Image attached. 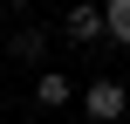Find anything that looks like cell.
Masks as SVG:
<instances>
[{
	"instance_id": "obj_1",
	"label": "cell",
	"mask_w": 130,
	"mask_h": 124,
	"mask_svg": "<svg viewBox=\"0 0 130 124\" xmlns=\"http://www.w3.org/2000/svg\"><path fill=\"white\" fill-rule=\"evenodd\" d=\"M62 35H69L75 48H96V41H110V14H103V0H69V14H62Z\"/></svg>"
},
{
	"instance_id": "obj_2",
	"label": "cell",
	"mask_w": 130,
	"mask_h": 124,
	"mask_svg": "<svg viewBox=\"0 0 130 124\" xmlns=\"http://www.w3.org/2000/svg\"><path fill=\"white\" fill-rule=\"evenodd\" d=\"M123 110H130V90L117 83V76H96V83L82 90V117L89 124H117Z\"/></svg>"
},
{
	"instance_id": "obj_3",
	"label": "cell",
	"mask_w": 130,
	"mask_h": 124,
	"mask_svg": "<svg viewBox=\"0 0 130 124\" xmlns=\"http://www.w3.org/2000/svg\"><path fill=\"white\" fill-rule=\"evenodd\" d=\"M62 104H75V83L62 69H41L34 76V110H62Z\"/></svg>"
},
{
	"instance_id": "obj_4",
	"label": "cell",
	"mask_w": 130,
	"mask_h": 124,
	"mask_svg": "<svg viewBox=\"0 0 130 124\" xmlns=\"http://www.w3.org/2000/svg\"><path fill=\"white\" fill-rule=\"evenodd\" d=\"M7 55H21V62H41V55H48V28L21 21V28H14V41H7Z\"/></svg>"
},
{
	"instance_id": "obj_5",
	"label": "cell",
	"mask_w": 130,
	"mask_h": 124,
	"mask_svg": "<svg viewBox=\"0 0 130 124\" xmlns=\"http://www.w3.org/2000/svg\"><path fill=\"white\" fill-rule=\"evenodd\" d=\"M103 14H110V41L130 48V0H103Z\"/></svg>"
},
{
	"instance_id": "obj_6",
	"label": "cell",
	"mask_w": 130,
	"mask_h": 124,
	"mask_svg": "<svg viewBox=\"0 0 130 124\" xmlns=\"http://www.w3.org/2000/svg\"><path fill=\"white\" fill-rule=\"evenodd\" d=\"M7 14H14V7H7V0H0V35H7Z\"/></svg>"
},
{
	"instance_id": "obj_7",
	"label": "cell",
	"mask_w": 130,
	"mask_h": 124,
	"mask_svg": "<svg viewBox=\"0 0 130 124\" xmlns=\"http://www.w3.org/2000/svg\"><path fill=\"white\" fill-rule=\"evenodd\" d=\"M7 7H34V0H7Z\"/></svg>"
}]
</instances>
